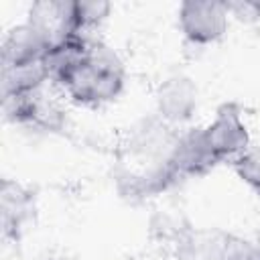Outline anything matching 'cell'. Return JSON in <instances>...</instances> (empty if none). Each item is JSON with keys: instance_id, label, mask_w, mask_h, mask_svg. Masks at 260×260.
Returning <instances> with one entry per match:
<instances>
[{"instance_id": "6da1fadb", "label": "cell", "mask_w": 260, "mask_h": 260, "mask_svg": "<svg viewBox=\"0 0 260 260\" xmlns=\"http://www.w3.org/2000/svg\"><path fill=\"white\" fill-rule=\"evenodd\" d=\"M75 106L102 108L124 91L126 65L122 57L102 39H91L85 55L53 81Z\"/></svg>"}, {"instance_id": "7a4b0ae2", "label": "cell", "mask_w": 260, "mask_h": 260, "mask_svg": "<svg viewBox=\"0 0 260 260\" xmlns=\"http://www.w3.org/2000/svg\"><path fill=\"white\" fill-rule=\"evenodd\" d=\"M228 2L215 0H185L177 10V24L183 39L195 47L219 43L230 28Z\"/></svg>"}, {"instance_id": "3957f363", "label": "cell", "mask_w": 260, "mask_h": 260, "mask_svg": "<svg viewBox=\"0 0 260 260\" xmlns=\"http://www.w3.org/2000/svg\"><path fill=\"white\" fill-rule=\"evenodd\" d=\"M2 112L6 122L14 126H24L51 134H61L67 128L65 110L55 100H51V95L45 93V87L20 95L2 98Z\"/></svg>"}, {"instance_id": "277c9868", "label": "cell", "mask_w": 260, "mask_h": 260, "mask_svg": "<svg viewBox=\"0 0 260 260\" xmlns=\"http://www.w3.org/2000/svg\"><path fill=\"white\" fill-rule=\"evenodd\" d=\"M162 167L169 179L173 181V185H179L187 179L203 177L215 167H219L209 150V144L203 134V126H195L179 132L169 154L162 160Z\"/></svg>"}, {"instance_id": "5b68a950", "label": "cell", "mask_w": 260, "mask_h": 260, "mask_svg": "<svg viewBox=\"0 0 260 260\" xmlns=\"http://www.w3.org/2000/svg\"><path fill=\"white\" fill-rule=\"evenodd\" d=\"M203 134L217 165H230L252 146L248 124L236 102H223L215 110L213 120L203 126Z\"/></svg>"}, {"instance_id": "8992f818", "label": "cell", "mask_w": 260, "mask_h": 260, "mask_svg": "<svg viewBox=\"0 0 260 260\" xmlns=\"http://www.w3.org/2000/svg\"><path fill=\"white\" fill-rule=\"evenodd\" d=\"M156 118L167 126L175 128L187 124L199 106V89L193 77L185 73H175L162 79L154 93Z\"/></svg>"}, {"instance_id": "52a82bcc", "label": "cell", "mask_w": 260, "mask_h": 260, "mask_svg": "<svg viewBox=\"0 0 260 260\" xmlns=\"http://www.w3.org/2000/svg\"><path fill=\"white\" fill-rule=\"evenodd\" d=\"M35 215V193L14 181H0V228L2 238L8 242H18L26 230V223Z\"/></svg>"}, {"instance_id": "ba28073f", "label": "cell", "mask_w": 260, "mask_h": 260, "mask_svg": "<svg viewBox=\"0 0 260 260\" xmlns=\"http://www.w3.org/2000/svg\"><path fill=\"white\" fill-rule=\"evenodd\" d=\"M49 47L51 41L47 35L30 20H24L6 32L0 49V69L43 61Z\"/></svg>"}, {"instance_id": "9c48e42d", "label": "cell", "mask_w": 260, "mask_h": 260, "mask_svg": "<svg viewBox=\"0 0 260 260\" xmlns=\"http://www.w3.org/2000/svg\"><path fill=\"white\" fill-rule=\"evenodd\" d=\"M112 12V4L106 0H71V32L91 37Z\"/></svg>"}, {"instance_id": "30bf717a", "label": "cell", "mask_w": 260, "mask_h": 260, "mask_svg": "<svg viewBox=\"0 0 260 260\" xmlns=\"http://www.w3.org/2000/svg\"><path fill=\"white\" fill-rule=\"evenodd\" d=\"M230 169L260 199V150L250 146L246 152H242L230 162Z\"/></svg>"}, {"instance_id": "8fae6325", "label": "cell", "mask_w": 260, "mask_h": 260, "mask_svg": "<svg viewBox=\"0 0 260 260\" xmlns=\"http://www.w3.org/2000/svg\"><path fill=\"white\" fill-rule=\"evenodd\" d=\"M254 6H256V12H258V18H260V2H258V0H254Z\"/></svg>"}]
</instances>
